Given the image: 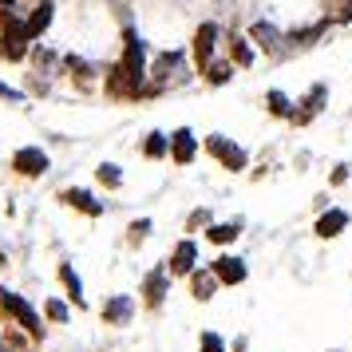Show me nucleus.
<instances>
[{
	"instance_id": "5",
	"label": "nucleus",
	"mask_w": 352,
	"mask_h": 352,
	"mask_svg": "<svg viewBox=\"0 0 352 352\" xmlns=\"http://www.w3.org/2000/svg\"><path fill=\"white\" fill-rule=\"evenodd\" d=\"M210 151H214V155H222V162L230 166V170H241V166H245V151L234 146V143H226L222 135H214V139H210Z\"/></svg>"
},
{
	"instance_id": "18",
	"label": "nucleus",
	"mask_w": 352,
	"mask_h": 352,
	"mask_svg": "<svg viewBox=\"0 0 352 352\" xmlns=\"http://www.w3.org/2000/svg\"><path fill=\"white\" fill-rule=\"evenodd\" d=\"M238 238V226H214L210 230V241H234Z\"/></svg>"
},
{
	"instance_id": "22",
	"label": "nucleus",
	"mask_w": 352,
	"mask_h": 352,
	"mask_svg": "<svg viewBox=\"0 0 352 352\" xmlns=\"http://www.w3.org/2000/svg\"><path fill=\"white\" fill-rule=\"evenodd\" d=\"M234 56H238L241 64H250V60H254V52L245 48V44H234Z\"/></svg>"
},
{
	"instance_id": "6",
	"label": "nucleus",
	"mask_w": 352,
	"mask_h": 352,
	"mask_svg": "<svg viewBox=\"0 0 352 352\" xmlns=\"http://www.w3.org/2000/svg\"><path fill=\"white\" fill-rule=\"evenodd\" d=\"M194 257H198V245H194V241H178L175 257H170V273H190Z\"/></svg>"
},
{
	"instance_id": "14",
	"label": "nucleus",
	"mask_w": 352,
	"mask_h": 352,
	"mask_svg": "<svg viewBox=\"0 0 352 352\" xmlns=\"http://www.w3.org/2000/svg\"><path fill=\"white\" fill-rule=\"evenodd\" d=\"M162 289H166V273H151V277H146V301L159 305L162 301Z\"/></svg>"
},
{
	"instance_id": "9",
	"label": "nucleus",
	"mask_w": 352,
	"mask_h": 352,
	"mask_svg": "<svg viewBox=\"0 0 352 352\" xmlns=\"http://www.w3.org/2000/svg\"><path fill=\"white\" fill-rule=\"evenodd\" d=\"M214 36H218V28H214V24H202V28H198V36H194L198 64H202V60H210V52H214Z\"/></svg>"
},
{
	"instance_id": "8",
	"label": "nucleus",
	"mask_w": 352,
	"mask_h": 352,
	"mask_svg": "<svg viewBox=\"0 0 352 352\" xmlns=\"http://www.w3.org/2000/svg\"><path fill=\"white\" fill-rule=\"evenodd\" d=\"M344 226H349V214H344V210H329V214L317 222V234L320 238H336Z\"/></svg>"
},
{
	"instance_id": "12",
	"label": "nucleus",
	"mask_w": 352,
	"mask_h": 352,
	"mask_svg": "<svg viewBox=\"0 0 352 352\" xmlns=\"http://www.w3.org/2000/svg\"><path fill=\"white\" fill-rule=\"evenodd\" d=\"M60 277H64V281H67V289H72L67 297H72L76 305H83V281L76 277V270H72V265H60Z\"/></svg>"
},
{
	"instance_id": "16",
	"label": "nucleus",
	"mask_w": 352,
	"mask_h": 352,
	"mask_svg": "<svg viewBox=\"0 0 352 352\" xmlns=\"http://www.w3.org/2000/svg\"><path fill=\"white\" fill-rule=\"evenodd\" d=\"M198 352H226V340L218 333H202L198 336Z\"/></svg>"
},
{
	"instance_id": "13",
	"label": "nucleus",
	"mask_w": 352,
	"mask_h": 352,
	"mask_svg": "<svg viewBox=\"0 0 352 352\" xmlns=\"http://www.w3.org/2000/svg\"><path fill=\"white\" fill-rule=\"evenodd\" d=\"M64 202H72V206H83L87 214H99V210H103L99 202H91V194H87V190H64Z\"/></svg>"
},
{
	"instance_id": "17",
	"label": "nucleus",
	"mask_w": 352,
	"mask_h": 352,
	"mask_svg": "<svg viewBox=\"0 0 352 352\" xmlns=\"http://www.w3.org/2000/svg\"><path fill=\"white\" fill-rule=\"evenodd\" d=\"M166 135H151V139H146V155H151V159H159V155H166Z\"/></svg>"
},
{
	"instance_id": "4",
	"label": "nucleus",
	"mask_w": 352,
	"mask_h": 352,
	"mask_svg": "<svg viewBox=\"0 0 352 352\" xmlns=\"http://www.w3.org/2000/svg\"><path fill=\"white\" fill-rule=\"evenodd\" d=\"M214 277H218L222 285H241V281H245V261H241V257H218V261H214Z\"/></svg>"
},
{
	"instance_id": "19",
	"label": "nucleus",
	"mask_w": 352,
	"mask_h": 352,
	"mask_svg": "<svg viewBox=\"0 0 352 352\" xmlns=\"http://www.w3.org/2000/svg\"><path fill=\"white\" fill-rule=\"evenodd\" d=\"M99 182H107V186H119V182H123V175L115 170L111 162H103V166H99Z\"/></svg>"
},
{
	"instance_id": "10",
	"label": "nucleus",
	"mask_w": 352,
	"mask_h": 352,
	"mask_svg": "<svg viewBox=\"0 0 352 352\" xmlns=\"http://www.w3.org/2000/svg\"><path fill=\"white\" fill-rule=\"evenodd\" d=\"M48 24H52V0H40V4H36V12H32V20H28V36L36 40Z\"/></svg>"
},
{
	"instance_id": "1",
	"label": "nucleus",
	"mask_w": 352,
	"mask_h": 352,
	"mask_svg": "<svg viewBox=\"0 0 352 352\" xmlns=\"http://www.w3.org/2000/svg\"><path fill=\"white\" fill-rule=\"evenodd\" d=\"M0 293H4V289H0ZM4 309H8V313H16L20 324H24V329H28L32 336L44 333V329H40V313H36V309L24 301V297H16V293H4Z\"/></svg>"
},
{
	"instance_id": "11",
	"label": "nucleus",
	"mask_w": 352,
	"mask_h": 352,
	"mask_svg": "<svg viewBox=\"0 0 352 352\" xmlns=\"http://www.w3.org/2000/svg\"><path fill=\"white\" fill-rule=\"evenodd\" d=\"M214 289H218L214 270H210V273H194V297H198V301H210V297H214Z\"/></svg>"
},
{
	"instance_id": "7",
	"label": "nucleus",
	"mask_w": 352,
	"mask_h": 352,
	"mask_svg": "<svg viewBox=\"0 0 352 352\" xmlns=\"http://www.w3.org/2000/svg\"><path fill=\"white\" fill-rule=\"evenodd\" d=\"M170 155H175V162L194 159V135L190 131H175V135H170Z\"/></svg>"
},
{
	"instance_id": "21",
	"label": "nucleus",
	"mask_w": 352,
	"mask_h": 352,
	"mask_svg": "<svg viewBox=\"0 0 352 352\" xmlns=\"http://www.w3.org/2000/svg\"><path fill=\"white\" fill-rule=\"evenodd\" d=\"M48 313H52L56 320H67V309H64L60 301H48Z\"/></svg>"
},
{
	"instance_id": "23",
	"label": "nucleus",
	"mask_w": 352,
	"mask_h": 352,
	"mask_svg": "<svg viewBox=\"0 0 352 352\" xmlns=\"http://www.w3.org/2000/svg\"><path fill=\"white\" fill-rule=\"evenodd\" d=\"M0 96H4V99H12V103H20V99H24L20 91H12V87H4V83H0Z\"/></svg>"
},
{
	"instance_id": "20",
	"label": "nucleus",
	"mask_w": 352,
	"mask_h": 352,
	"mask_svg": "<svg viewBox=\"0 0 352 352\" xmlns=\"http://www.w3.org/2000/svg\"><path fill=\"white\" fill-rule=\"evenodd\" d=\"M270 111L273 115H289V99L281 91H270Z\"/></svg>"
},
{
	"instance_id": "2",
	"label": "nucleus",
	"mask_w": 352,
	"mask_h": 352,
	"mask_svg": "<svg viewBox=\"0 0 352 352\" xmlns=\"http://www.w3.org/2000/svg\"><path fill=\"white\" fill-rule=\"evenodd\" d=\"M131 317H135V301L127 293H115V297L103 301V320L107 324H131Z\"/></svg>"
},
{
	"instance_id": "15",
	"label": "nucleus",
	"mask_w": 352,
	"mask_h": 352,
	"mask_svg": "<svg viewBox=\"0 0 352 352\" xmlns=\"http://www.w3.org/2000/svg\"><path fill=\"white\" fill-rule=\"evenodd\" d=\"M254 40L261 44V48H277V28L261 20V24H254Z\"/></svg>"
},
{
	"instance_id": "3",
	"label": "nucleus",
	"mask_w": 352,
	"mask_h": 352,
	"mask_svg": "<svg viewBox=\"0 0 352 352\" xmlns=\"http://www.w3.org/2000/svg\"><path fill=\"white\" fill-rule=\"evenodd\" d=\"M12 166H16L20 175H40V170H48V155L36 151V146H24V151L12 155Z\"/></svg>"
}]
</instances>
